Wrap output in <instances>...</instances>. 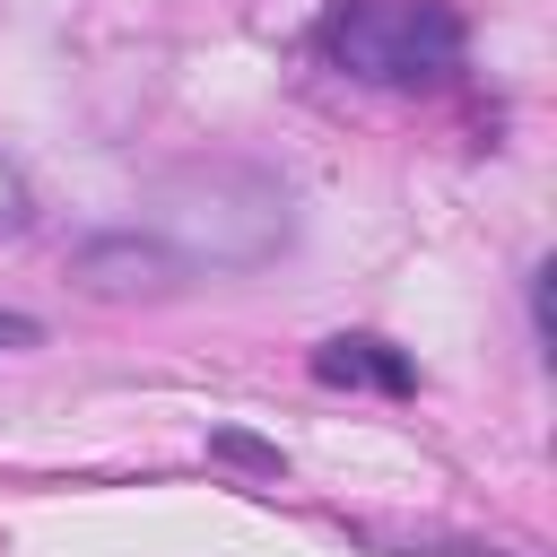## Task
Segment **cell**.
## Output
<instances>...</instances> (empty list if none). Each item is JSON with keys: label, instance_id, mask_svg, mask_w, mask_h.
Returning <instances> with one entry per match:
<instances>
[{"label": "cell", "instance_id": "2", "mask_svg": "<svg viewBox=\"0 0 557 557\" xmlns=\"http://www.w3.org/2000/svg\"><path fill=\"white\" fill-rule=\"evenodd\" d=\"M331 61L374 87H418L461 61V9L453 0H339L322 26Z\"/></svg>", "mask_w": 557, "mask_h": 557}, {"label": "cell", "instance_id": "1", "mask_svg": "<svg viewBox=\"0 0 557 557\" xmlns=\"http://www.w3.org/2000/svg\"><path fill=\"white\" fill-rule=\"evenodd\" d=\"M139 226H148L183 270H261V261H278L287 235H296L287 191H278L261 165H235V157H209V165L165 174Z\"/></svg>", "mask_w": 557, "mask_h": 557}, {"label": "cell", "instance_id": "5", "mask_svg": "<svg viewBox=\"0 0 557 557\" xmlns=\"http://www.w3.org/2000/svg\"><path fill=\"white\" fill-rule=\"evenodd\" d=\"M26 218H35V200H26L17 165H0V244H9V235H26Z\"/></svg>", "mask_w": 557, "mask_h": 557}, {"label": "cell", "instance_id": "7", "mask_svg": "<svg viewBox=\"0 0 557 557\" xmlns=\"http://www.w3.org/2000/svg\"><path fill=\"white\" fill-rule=\"evenodd\" d=\"M35 339H44V322H35V313H9V305H0V348H35Z\"/></svg>", "mask_w": 557, "mask_h": 557}, {"label": "cell", "instance_id": "3", "mask_svg": "<svg viewBox=\"0 0 557 557\" xmlns=\"http://www.w3.org/2000/svg\"><path fill=\"white\" fill-rule=\"evenodd\" d=\"M191 270L148 235V226H113V235H87L70 252V287L96 296V305H131V296H174Z\"/></svg>", "mask_w": 557, "mask_h": 557}, {"label": "cell", "instance_id": "4", "mask_svg": "<svg viewBox=\"0 0 557 557\" xmlns=\"http://www.w3.org/2000/svg\"><path fill=\"white\" fill-rule=\"evenodd\" d=\"M313 374H322V383H366V392H409V383H418L409 357H400L392 339H366V331L322 339V348H313Z\"/></svg>", "mask_w": 557, "mask_h": 557}, {"label": "cell", "instance_id": "6", "mask_svg": "<svg viewBox=\"0 0 557 557\" xmlns=\"http://www.w3.org/2000/svg\"><path fill=\"white\" fill-rule=\"evenodd\" d=\"M218 453H226V461H244V470H261V479H278V453H270V444H252V435H218Z\"/></svg>", "mask_w": 557, "mask_h": 557}]
</instances>
